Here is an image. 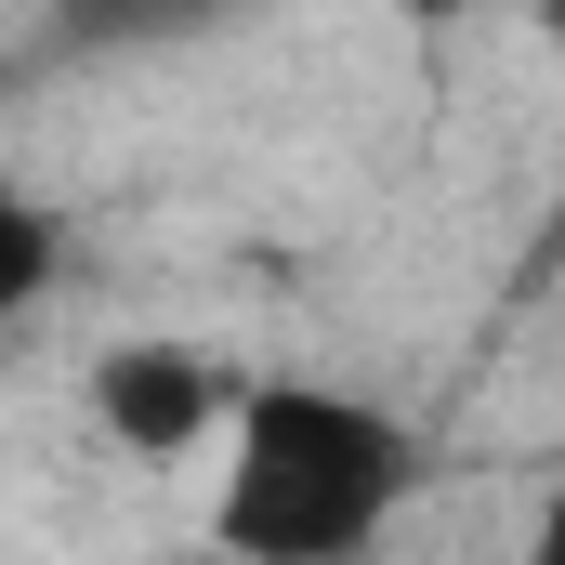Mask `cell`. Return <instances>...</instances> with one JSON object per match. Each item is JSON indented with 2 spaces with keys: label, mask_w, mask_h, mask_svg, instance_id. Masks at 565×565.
Wrapping results in <instances>:
<instances>
[{
  "label": "cell",
  "mask_w": 565,
  "mask_h": 565,
  "mask_svg": "<svg viewBox=\"0 0 565 565\" xmlns=\"http://www.w3.org/2000/svg\"><path fill=\"white\" fill-rule=\"evenodd\" d=\"M53 277H66V224H53V211L0 171V329H13V316H26Z\"/></svg>",
  "instance_id": "obj_3"
},
{
  "label": "cell",
  "mask_w": 565,
  "mask_h": 565,
  "mask_svg": "<svg viewBox=\"0 0 565 565\" xmlns=\"http://www.w3.org/2000/svg\"><path fill=\"white\" fill-rule=\"evenodd\" d=\"M237 395H250V369L211 355V342H184V329H145V342L93 355V434L119 460H198V447H224Z\"/></svg>",
  "instance_id": "obj_2"
},
{
  "label": "cell",
  "mask_w": 565,
  "mask_h": 565,
  "mask_svg": "<svg viewBox=\"0 0 565 565\" xmlns=\"http://www.w3.org/2000/svg\"><path fill=\"white\" fill-rule=\"evenodd\" d=\"M526 13H540V40H565V0H526Z\"/></svg>",
  "instance_id": "obj_6"
},
{
  "label": "cell",
  "mask_w": 565,
  "mask_h": 565,
  "mask_svg": "<svg viewBox=\"0 0 565 565\" xmlns=\"http://www.w3.org/2000/svg\"><path fill=\"white\" fill-rule=\"evenodd\" d=\"M513 565H565V460H553V487H540V513H526V553Z\"/></svg>",
  "instance_id": "obj_4"
},
{
  "label": "cell",
  "mask_w": 565,
  "mask_h": 565,
  "mask_svg": "<svg viewBox=\"0 0 565 565\" xmlns=\"http://www.w3.org/2000/svg\"><path fill=\"white\" fill-rule=\"evenodd\" d=\"M422 500V434L355 382H250L211 473L224 565H369Z\"/></svg>",
  "instance_id": "obj_1"
},
{
  "label": "cell",
  "mask_w": 565,
  "mask_h": 565,
  "mask_svg": "<svg viewBox=\"0 0 565 565\" xmlns=\"http://www.w3.org/2000/svg\"><path fill=\"white\" fill-rule=\"evenodd\" d=\"M408 26H460V13H487V0H395Z\"/></svg>",
  "instance_id": "obj_5"
}]
</instances>
